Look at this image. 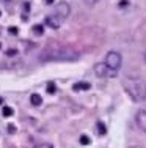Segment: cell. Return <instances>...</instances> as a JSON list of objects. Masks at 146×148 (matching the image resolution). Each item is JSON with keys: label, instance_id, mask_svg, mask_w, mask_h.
I'll return each instance as SVG.
<instances>
[{"label": "cell", "instance_id": "cell-1", "mask_svg": "<svg viewBox=\"0 0 146 148\" xmlns=\"http://www.w3.org/2000/svg\"><path fill=\"white\" fill-rule=\"evenodd\" d=\"M39 62H75L80 58L75 49L69 47V46H46L38 55Z\"/></svg>", "mask_w": 146, "mask_h": 148}, {"label": "cell", "instance_id": "cell-2", "mask_svg": "<svg viewBox=\"0 0 146 148\" xmlns=\"http://www.w3.org/2000/svg\"><path fill=\"white\" fill-rule=\"evenodd\" d=\"M123 87L127 96L135 103L146 99V79L140 76H126L123 79Z\"/></svg>", "mask_w": 146, "mask_h": 148}, {"label": "cell", "instance_id": "cell-3", "mask_svg": "<svg viewBox=\"0 0 146 148\" xmlns=\"http://www.w3.org/2000/svg\"><path fill=\"white\" fill-rule=\"evenodd\" d=\"M104 65L110 69V71L116 73L121 69V65H123V55L118 51H109L105 55V60H104Z\"/></svg>", "mask_w": 146, "mask_h": 148}, {"label": "cell", "instance_id": "cell-4", "mask_svg": "<svg viewBox=\"0 0 146 148\" xmlns=\"http://www.w3.org/2000/svg\"><path fill=\"white\" fill-rule=\"evenodd\" d=\"M52 14L60 17V19L65 22V21L69 17V14H71V5H69L68 2H58L57 5H55L54 13H52Z\"/></svg>", "mask_w": 146, "mask_h": 148}, {"label": "cell", "instance_id": "cell-5", "mask_svg": "<svg viewBox=\"0 0 146 148\" xmlns=\"http://www.w3.org/2000/svg\"><path fill=\"white\" fill-rule=\"evenodd\" d=\"M93 69H94V74H96L97 77H116V73L110 71V69L104 65V62L96 63Z\"/></svg>", "mask_w": 146, "mask_h": 148}, {"label": "cell", "instance_id": "cell-6", "mask_svg": "<svg viewBox=\"0 0 146 148\" xmlns=\"http://www.w3.org/2000/svg\"><path fill=\"white\" fill-rule=\"evenodd\" d=\"M135 123H137L138 129L146 132V109H140L135 114Z\"/></svg>", "mask_w": 146, "mask_h": 148}, {"label": "cell", "instance_id": "cell-7", "mask_svg": "<svg viewBox=\"0 0 146 148\" xmlns=\"http://www.w3.org/2000/svg\"><path fill=\"white\" fill-rule=\"evenodd\" d=\"M44 24H46L47 27H50V29L57 30L61 27V24H63V21L60 19V17H57L55 14H49L46 19H44Z\"/></svg>", "mask_w": 146, "mask_h": 148}, {"label": "cell", "instance_id": "cell-8", "mask_svg": "<svg viewBox=\"0 0 146 148\" xmlns=\"http://www.w3.org/2000/svg\"><path fill=\"white\" fill-rule=\"evenodd\" d=\"M72 88H74V91H86L91 88V84L90 82H75L72 85Z\"/></svg>", "mask_w": 146, "mask_h": 148}, {"label": "cell", "instance_id": "cell-9", "mask_svg": "<svg viewBox=\"0 0 146 148\" xmlns=\"http://www.w3.org/2000/svg\"><path fill=\"white\" fill-rule=\"evenodd\" d=\"M30 104L35 106V107H38V106H41V104H43V98H41L38 93L30 95Z\"/></svg>", "mask_w": 146, "mask_h": 148}, {"label": "cell", "instance_id": "cell-10", "mask_svg": "<svg viewBox=\"0 0 146 148\" xmlns=\"http://www.w3.org/2000/svg\"><path fill=\"white\" fill-rule=\"evenodd\" d=\"M33 33L38 35V36H41V35L44 33V25L43 24H35L33 25Z\"/></svg>", "mask_w": 146, "mask_h": 148}, {"label": "cell", "instance_id": "cell-11", "mask_svg": "<svg viewBox=\"0 0 146 148\" xmlns=\"http://www.w3.org/2000/svg\"><path fill=\"white\" fill-rule=\"evenodd\" d=\"M13 112H14V110H13L10 106H3V110H2V115H3V117H11Z\"/></svg>", "mask_w": 146, "mask_h": 148}, {"label": "cell", "instance_id": "cell-12", "mask_svg": "<svg viewBox=\"0 0 146 148\" xmlns=\"http://www.w3.org/2000/svg\"><path fill=\"white\" fill-rule=\"evenodd\" d=\"M97 132H99V136H104V134L107 132V128H105V125H104L102 121L97 123Z\"/></svg>", "mask_w": 146, "mask_h": 148}, {"label": "cell", "instance_id": "cell-13", "mask_svg": "<svg viewBox=\"0 0 146 148\" xmlns=\"http://www.w3.org/2000/svg\"><path fill=\"white\" fill-rule=\"evenodd\" d=\"M79 142H80V145H90V143H91V139H90L88 136H85V134H83V136H80Z\"/></svg>", "mask_w": 146, "mask_h": 148}, {"label": "cell", "instance_id": "cell-14", "mask_svg": "<svg viewBox=\"0 0 146 148\" xmlns=\"http://www.w3.org/2000/svg\"><path fill=\"white\" fill-rule=\"evenodd\" d=\"M55 91H57V85H55L54 82H49L47 84V93L49 95H54Z\"/></svg>", "mask_w": 146, "mask_h": 148}, {"label": "cell", "instance_id": "cell-15", "mask_svg": "<svg viewBox=\"0 0 146 148\" xmlns=\"http://www.w3.org/2000/svg\"><path fill=\"white\" fill-rule=\"evenodd\" d=\"M101 0H83V3H85L86 6H94V5H97Z\"/></svg>", "mask_w": 146, "mask_h": 148}, {"label": "cell", "instance_id": "cell-16", "mask_svg": "<svg viewBox=\"0 0 146 148\" xmlns=\"http://www.w3.org/2000/svg\"><path fill=\"white\" fill-rule=\"evenodd\" d=\"M5 54L8 55V57H13V55H17V51H16V49H8Z\"/></svg>", "mask_w": 146, "mask_h": 148}, {"label": "cell", "instance_id": "cell-17", "mask_svg": "<svg viewBox=\"0 0 146 148\" xmlns=\"http://www.w3.org/2000/svg\"><path fill=\"white\" fill-rule=\"evenodd\" d=\"M17 32H19V30H17L16 27H10V33H11V35H17Z\"/></svg>", "mask_w": 146, "mask_h": 148}, {"label": "cell", "instance_id": "cell-18", "mask_svg": "<svg viewBox=\"0 0 146 148\" xmlns=\"http://www.w3.org/2000/svg\"><path fill=\"white\" fill-rule=\"evenodd\" d=\"M8 131H10V132H11V134H13V132H14V131H16V129H14V126H13V125H11V126H10V128H8Z\"/></svg>", "mask_w": 146, "mask_h": 148}, {"label": "cell", "instance_id": "cell-19", "mask_svg": "<svg viewBox=\"0 0 146 148\" xmlns=\"http://www.w3.org/2000/svg\"><path fill=\"white\" fill-rule=\"evenodd\" d=\"M44 2H46L47 5H52V3H54V0H44Z\"/></svg>", "mask_w": 146, "mask_h": 148}, {"label": "cell", "instance_id": "cell-20", "mask_svg": "<svg viewBox=\"0 0 146 148\" xmlns=\"http://www.w3.org/2000/svg\"><path fill=\"white\" fill-rule=\"evenodd\" d=\"M3 104V99H2V98H0V106H2Z\"/></svg>", "mask_w": 146, "mask_h": 148}, {"label": "cell", "instance_id": "cell-21", "mask_svg": "<svg viewBox=\"0 0 146 148\" xmlns=\"http://www.w3.org/2000/svg\"><path fill=\"white\" fill-rule=\"evenodd\" d=\"M145 62H146V49H145Z\"/></svg>", "mask_w": 146, "mask_h": 148}, {"label": "cell", "instance_id": "cell-22", "mask_svg": "<svg viewBox=\"0 0 146 148\" xmlns=\"http://www.w3.org/2000/svg\"><path fill=\"white\" fill-rule=\"evenodd\" d=\"M0 49H2V43H0Z\"/></svg>", "mask_w": 146, "mask_h": 148}]
</instances>
